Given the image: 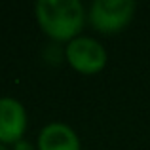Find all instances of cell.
<instances>
[{"label":"cell","instance_id":"cell-1","mask_svg":"<svg viewBox=\"0 0 150 150\" xmlns=\"http://www.w3.org/2000/svg\"><path fill=\"white\" fill-rule=\"evenodd\" d=\"M36 17L42 30L53 40H70L84 27V8L78 0H40Z\"/></svg>","mask_w":150,"mask_h":150},{"label":"cell","instance_id":"cell-2","mask_svg":"<svg viewBox=\"0 0 150 150\" xmlns=\"http://www.w3.org/2000/svg\"><path fill=\"white\" fill-rule=\"evenodd\" d=\"M135 2L131 0H97L89 11V21L99 33H118L133 17Z\"/></svg>","mask_w":150,"mask_h":150},{"label":"cell","instance_id":"cell-3","mask_svg":"<svg viewBox=\"0 0 150 150\" xmlns=\"http://www.w3.org/2000/svg\"><path fill=\"white\" fill-rule=\"evenodd\" d=\"M70 67L82 74L101 72L106 65V51L93 38H74L67 48Z\"/></svg>","mask_w":150,"mask_h":150},{"label":"cell","instance_id":"cell-4","mask_svg":"<svg viewBox=\"0 0 150 150\" xmlns=\"http://www.w3.org/2000/svg\"><path fill=\"white\" fill-rule=\"evenodd\" d=\"M27 116L21 103L15 99H0V143H19L25 133Z\"/></svg>","mask_w":150,"mask_h":150},{"label":"cell","instance_id":"cell-5","mask_svg":"<svg viewBox=\"0 0 150 150\" xmlns=\"http://www.w3.org/2000/svg\"><path fill=\"white\" fill-rule=\"evenodd\" d=\"M38 148L40 150H80V143H78L76 133L69 125L50 124L42 129Z\"/></svg>","mask_w":150,"mask_h":150},{"label":"cell","instance_id":"cell-6","mask_svg":"<svg viewBox=\"0 0 150 150\" xmlns=\"http://www.w3.org/2000/svg\"><path fill=\"white\" fill-rule=\"evenodd\" d=\"M15 150H33L29 143H23V141H19V143H15Z\"/></svg>","mask_w":150,"mask_h":150},{"label":"cell","instance_id":"cell-7","mask_svg":"<svg viewBox=\"0 0 150 150\" xmlns=\"http://www.w3.org/2000/svg\"><path fill=\"white\" fill-rule=\"evenodd\" d=\"M0 150H8L6 146H4V144H0Z\"/></svg>","mask_w":150,"mask_h":150}]
</instances>
